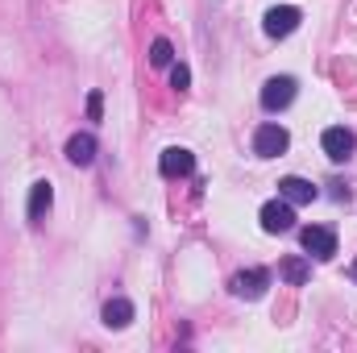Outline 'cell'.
Instances as JSON below:
<instances>
[{"mask_svg": "<svg viewBox=\"0 0 357 353\" xmlns=\"http://www.w3.org/2000/svg\"><path fill=\"white\" fill-rule=\"evenodd\" d=\"M278 195L291 200V204H312V200H320V187L303 175H287V179H278Z\"/></svg>", "mask_w": 357, "mask_h": 353, "instance_id": "obj_9", "label": "cell"}, {"mask_svg": "<svg viewBox=\"0 0 357 353\" xmlns=\"http://www.w3.org/2000/svg\"><path fill=\"white\" fill-rule=\"evenodd\" d=\"M270 287V270L266 266H250V270H237L233 278H229V291L237 295V299H262Z\"/></svg>", "mask_w": 357, "mask_h": 353, "instance_id": "obj_3", "label": "cell"}, {"mask_svg": "<svg viewBox=\"0 0 357 353\" xmlns=\"http://www.w3.org/2000/svg\"><path fill=\"white\" fill-rule=\"evenodd\" d=\"M50 204H54V187H50L46 179H38V183L29 187V225H42L46 212H50Z\"/></svg>", "mask_w": 357, "mask_h": 353, "instance_id": "obj_11", "label": "cell"}, {"mask_svg": "<svg viewBox=\"0 0 357 353\" xmlns=\"http://www.w3.org/2000/svg\"><path fill=\"white\" fill-rule=\"evenodd\" d=\"M158 171L167 179H183L195 171V154L187 150V146H171V150H162V158H158Z\"/></svg>", "mask_w": 357, "mask_h": 353, "instance_id": "obj_8", "label": "cell"}, {"mask_svg": "<svg viewBox=\"0 0 357 353\" xmlns=\"http://www.w3.org/2000/svg\"><path fill=\"white\" fill-rule=\"evenodd\" d=\"M278 274L291 283V287H303L307 278H312V266H307V258H299V254H291V258H282L278 262Z\"/></svg>", "mask_w": 357, "mask_h": 353, "instance_id": "obj_13", "label": "cell"}, {"mask_svg": "<svg viewBox=\"0 0 357 353\" xmlns=\"http://www.w3.org/2000/svg\"><path fill=\"white\" fill-rule=\"evenodd\" d=\"M299 21H303V13L295 4H274V8H266V17H262V29H266V38L282 42V38H291L299 29Z\"/></svg>", "mask_w": 357, "mask_h": 353, "instance_id": "obj_2", "label": "cell"}, {"mask_svg": "<svg viewBox=\"0 0 357 353\" xmlns=\"http://www.w3.org/2000/svg\"><path fill=\"white\" fill-rule=\"evenodd\" d=\"M96 137L91 133H71L67 137V163H75V167H91L96 163Z\"/></svg>", "mask_w": 357, "mask_h": 353, "instance_id": "obj_12", "label": "cell"}, {"mask_svg": "<svg viewBox=\"0 0 357 353\" xmlns=\"http://www.w3.org/2000/svg\"><path fill=\"white\" fill-rule=\"evenodd\" d=\"M295 91H299V84H295L291 75H270L266 84H262V108H266V112H282V108H291Z\"/></svg>", "mask_w": 357, "mask_h": 353, "instance_id": "obj_5", "label": "cell"}, {"mask_svg": "<svg viewBox=\"0 0 357 353\" xmlns=\"http://www.w3.org/2000/svg\"><path fill=\"white\" fill-rule=\"evenodd\" d=\"M133 303L125 299V295H112L108 303H104V312H100V320H104V329H129L133 324Z\"/></svg>", "mask_w": 357, "mask_h": 353, "instance_id": "obj_10", "label": "cell"}, {"mask_svg": "<svg viewBox=\"0 0 357 353\" xmlns=\"http://www.w3.org/2000/svg\"><path fill=\"white\" fill-rule=\"evenodd\" d=\"M187 84H191V71H187V67H183V63H171V88H187Z\"/></svg>", "mask_w": 357, "mask_h": 353, "instance_id": "obj_15", "label": "cell"}, {"mask_svg": "<svg viewBox=\"0 0 357 353\" xmlns=\"http://www.w3.org/2000/svg\"><path fill=\"white\" fill-rule=\"evenodd\" d=\"M258 216H262V229H266V233H287V229H295V204L282 200V195H278V200H266Z\"/></svg>", "mask_w": 357, "mask_h": 353, "instance_id": "obj_6", "label": "cell"}, {"mask_svg": "<svg viewBox=\"0 0 357 353\" xmlns=\"http://www.w3.org/2000/svg\"><path fill=\"white\" fill-rule=\"evenodd\" d=\"M150 63H154V67H171V63H175V46H171L167 38H154V46H150Z\"/></svg>", "mask_w": 357, "mask_h": 353, "instance_id": "obj_14", "label": "cell"}, {"mask_svg": "<svg viewBox=\"0 0 357 353\" xmlns=\"http://www.w3.org/2000/svg\"><path fill=\"white\" fill-rule=\"evenodd\" d=\"M100 108H104V96H100V91H91V96H88V121H100Z\"/></svg>", "mask_w": 357, "mask_h": 353, "instance_id": "obj_16", "label": "cell"}, {"mask_svg": "<svg viewBox=\"0 0 357 353\" xmlns=\"http://www.w3.org/2000/svg\"><path fill=\"white\" fill-rule=\"evenodd\" d=\"M320 146H324V154H328V163H349L354 158V146L357 137L345 129V125H333V129H324V137H320Z\"/></svg>", "mask_w": 357, "mask_h": 353, "instance_id": "obj_7", "label": "cell"}, {"mask_svg": "<svg viewBox=\"0 0 357 353\" xmlns=\"http://www.w3.org/2000/svg\"><path fill=\"white\" fill-rule=\"evenodd\" d=\"M299 246H303V254L328 262V258L337 254V233H333L328 225H303V229H299Z\"/></svg>", "mask_w": 357, "mask_h": 353, "instance_id": "obj_1", "label": "cell"}, {"mask_svg": "<svg viewBox=\"0 0 357 353\" xmlns=\"http://www.w3.org/2000/svg\"><path fill=\"white\" fill-rule=\"evenodd\" d=\"M349 278H354V283H357V262H354V266H349Z\"/></svg>", "mask_w": 357, "mask_h": 353, "instance_id": "obj_17", "label": "cell"}, {"mask_svg": "<svg viewBox=\"0 0 357 353\" xmlns=\"http://www.w3.org/2000/svg\"><path fill=\"white\" fill-rule=\"evenodd\" d=\"M287 146H291V133L282 129V125H258V133H254V154L258 158H278V154H287Z\"/></svg>", "mask_w": 357, "mask_h": 353, "instance_id": "obj_4", "label": "cell"}]
</instances>
